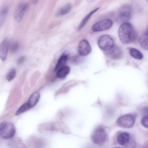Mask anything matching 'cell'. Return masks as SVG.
<instances>
[{
	"label": "cell",
	"instance_id": "7c38bea8",
	"mask_svg": "<svg viewBox=\"0 0 148 148\" xmlns=\"http://www.w3.org/2000/svg\"><path fill=\"white\" fill-rule=\"evenodd\" d=\"M131 136L127 132H122L117 136L116 138L117 142L121 145L126 146L130 141Z\"/></svg>",
	"mask_w": 148,
	"mask_h": 148
},
{
	"label": "cell",
	"instance_id": "3957f363",
	"mask_svg": "<svg viewBox=\"0 0 148 148\" xmlns=\"http://www.w3.org/2000/svg\"><path fill=\"white\" fill-rule=\"evenodd\" d=\"M136 116L134 114H127L122 115L116 121L117 125L126 128L132 127L135 123Z\"/></svg>",
	"mask_w": 148,
	"mask_h": 148
},
{
	"label": "cell",
	"instance_id": "4316f807",
	"mask_svg": "<svg viewBox=\"0 0 148 148\" xmlns=\"http://www.w3.org/2000/svg\"><path fill=\"white\" fill-rule=\"evenodd\" d=\"M25 57L24 56H22L20 57L18 60L17 62L20 64L23 63L24 61Z\"/></svg>",
	"mask_w": 148,
	"mask_h": 148
},
{
	"label": "cell",
	"instance_id": "6da1fadb",
	"mask_svg": "<svg viewBox=\"0 0 148 148\" xmlns=\"http://www.w3.org/2000/svg\"><path fill=\"white\" fill-rule=\"evenodd\" d=\"M119 38L121 41L127 44L134 41L137 37V35L130 23L126 22L122 23L118 31Z\"/></svg>",
	"mask_w": 148,
	"mask_h": 148
},
{
	"label": "cell",
	"instance_id": "484cf974",
	"mask_svg": "<svg viewBox=\"0 0 148 148\" xmlns=\"http://www.w3.org/2000/svg\"><path fill=\"white\" fill-rule=\"evenodd\" d=\"M141 111L145 115H148V106L143 107Z\"/></svg>",
	"mask_w": 148,
	"mask_h": 148
},
{
	"label": "cell",
	"instance_id": "5bb4252c",
	"mask_svg": "<svg viewBox=\"0 0 148 148\" xmlns=\"http://www.w3.org/2000/svg\"><path fill=\"white\" fill-rule=\"evenodd\" d=\"M68 58V55L63 53L58 59L54 68V71H56L61 68L65 66Z\"/></svg>",
	"mask_w": 148,
	"mask_h": 148
},
{
	"label": "cell",
	"instance_id": "603a6c76",
	"mask_svg": "<svg viewBox=\"0 0 148 148\" xmlns=\"http://www.w3.org/2000/svg\"><path fill=\"white\" fill-rule=\"evenodd\" d=\"M18 44L16 42L12 43L9 47L10 50L12 53H14L16 52L18 49Z\"/></svg>",
	"mask_w": 148,
	"mask_h": 148
},
{
	"label": "cell",
	"instance_id": "d4e9b609",
	"mask_svg": "<svg viewBox=\"0 0 148 148\" xmlns=\"http://www.w3.org/2000/svg\"><path fill=\"white\" fill-rule=\"evenodd\" d=\"M141 122L143 127L148 129V115H145L142 118Z\"/></svg>",
	"mask_w": 148,
	"mask_h": 148
},
{
	"label": "cell",
	"instance_id": "44dd1931",
	"mask_svg": "<svg viewBox=\"0 0 148 148\" xmlns=\"http://www.w3.org/2000/svg\"><path fill=\"white\" fill-rule=\"evenodd\" d=\"M30 109L27 102L23 104L17 110L15 115L17 116L21 114Z\"/></svg>",
	"mask_w": 148,
	"mask_h": 148
},
{
	"label": "cell",
	"instance_id": "cb8c5ba5",
	"mask_svg": "<svg viewBox=\"0 0 148 148\" xmlns=\"http://www.w3.org/2000/svg\"><path fill=\"white\" fill-rule=\"evenodd\" d=\"M136 141L133 136H131L130 140L126 145V148H134L136 145Z\"/></svg>",
	"mask_w": 148,
	"mask_h": 148
},
{
	"label": "cell",
	"instance_id": "5b68a950",
	"mask_svg": "<svg viewBox=\"0 0 148 148\" xmlns=\"http://www.w3.org/2000/svg\"><path fill=\"white\" fill-rule=\"evenodd\" d=\"M98 44L101 49L105 51H108L114 46L113 38L107 34L102 35L99 37Z\"/></svg>",
	"mask_w": 148,
	"mask_h": 148
},
{
	"label": "cell",
	"instance_id": "9a60e30c",
	"mask_svg": "<svg viewBox=\"0 0 148 148\" xmlns=\"http://www.w3.org/2000/svg\"><path fill=\"white\" fill-rule=\"evenodd\" d=\"M139 42L143 48L148 50V34L146 32L142 34L139 38Z\"/></svg>",
	"mask_w": 148,
	"mask_h": 148
},
{
	"label": "cell",
	"instance_id": "83f0119b",
	"mask_svg": "<svg viewBox=\"0 0 148 148\" xmlns=\"http://www.w3.org/2000/svg\"><path fill=\"white\" fill-rule=\"evenodd\" d=\"M115 148H121L119 147H116Z\"/></svg>",
	"mask_w": 148,
	"mask_h": 148
},
{
	"label": "cell",
	"instance_id": "ffe728a7",
	"mask_svg": "<svg viewBox=\"0 0 148 148\" xmlns=\"http://www.w3.org/2000/svg\"><path fill=\"white\" fill-rule=\"evenodd\" d=\"M8 12V7L6 5H4L2 7L0 11V25L4 22L6 18Z\"/></svg>",
	"mask_w": 148,
	"mask_h": 148
},
{
	"label": "cell",
	"instance_id": "8992f818",
	"mask_svg": "<svg viewBox=\"0 0 148 148\" xmlns=\"http://www.w3.org/2000/svg\"><path fill=\"white\" fill-rule=\"evenodd\" d=\"M131 8L130 6L128 5H124L121 8L118 20L119 22L122 23L127 22V21L131 17Z\"/></svg>",
	"mask_w": 148,
	"mask_h": 148
},
{
	"label": "cell",
	"instance_id": "2e32d148",
	"mask_svg": "<svg viewBox=\"0 0 148 148\" xmlns=\"http://www.w3.org/2000/svg\"><path fill=\"white\" fill-rule=\"evenodd\" d=\"M70 71V68L67 66H65L57 71V76L59 78H64L68 74Z\"/></svg>",
	"mask_w": 148,
	"mask_h": 148
},
{
	"label": "cell",
	"instance_id": "ac0fdd59",
	"mask_svg": "<svg viewBox=\"0 0 148 148\" xmlns=\"http://www.w3.org/2000/svg\"><path fill=\"white\" fill-rule=\"evenodd\" d=\"M71 8V5L68 3L64 5L60 8L57 12L56 15L57 16H61L65 15L68 13Z\"/></svg>",
	"mask_w": 148,
	"mask_h": 148
},
{
	"label": "cell",
	"instance_id": "f546056e",
	"mask_svg": "<svg viewBox=\"0 0 148 148\" xmlns=\"http://www.w3.org/2000/svg\"><path fill=\"white\" fill-rule=\"evenodd\" d=\"M147 1L148 2V0Z\"/></svg>",
	"mask_w": 148,
	"mask_h": 148
},
{
	"label": "cell",
	"instance_id": "4fadbf2b",
	"mask_svg": "<svg viewBox=\"0 0 148 148\" xmlns=\"http://www.w3.org/2000/svg\"><path fill=\"white\" fill-rule=\"evenodd\" d=\"M40 98L39 93L36 92L32 94L27 101L30 108L34 107Z\"/></svg>",
	"mask_w": 148,
	"mask_h": 148
},
{
	"label": "cell",
	"instance_id": "30bf717a",
	"mask_svg": "<svg viewBox=\"0 0 148 148\" xmlns=\"http://www.w3.org/2000/svg\"><path fill=\"white\" fill-rule=\"evenodd\" d=\"M108 51V56L113 59H121L123 57V56L122 50L117 46H114L112 48Z\"/></svg>",
	"mask_w": 148,
	"mask_h": 148
},
{
	"label": "cell",
	"instance_id": "d6986e66",
	"mask_svg": "<svg viewBox=\"0 0 148 148\" xmlns=\"http://www.w3.org/2000/svg\"><path fill=\"white\" fill-rule=\"evenodd\" d=\"M129 53L131 56L135 59L141 60L143 58V54L136 49L130 48L129 49Z\"/></svg>",
	"mask_w": 148,
	"mask_h": 148
},
{
	"label": "cell",
	"instance_id": "e0dca14e",
	"mask_svg": "<svg viewBox=\"0 0 148 148\" xmlns=\"http://www.w3.org/2000/svg\"><path fill=\"white\" fill-rule=\"evenodd\" d=\"M99 9V8H97L92 11L83 19L79 25L78 28V30H80L84 27L90 17L95 13Z\"/></svg>",
	"mask_w": 148,
	"mask_h": 148
},
{
	"label": "cell",
	"instance_id": "8fae6325",
	"mask_svg": "<svg viewBox=\"0 0 148 148\" xmlns=\"http://www.w3.org/2000/svg\"><path fill=\"white\" fill-rule=\"evenodd\" d=\"M9 46L8 40L6 38L1 42L0 45V57L3 61H5L7 58Z\"/></svg>",
	"mask_w": 148,
	"mask_h": 148
},
{
	"label": "cell",
	"instance_id": "f1b7e54d",
	"mask_svg": "<svg viewBox=\"0 0 148 148\" xmlns=\"http://www.w3.org/2000/svg\"><path fill=\"white\" fill-rule=\"evenodd\" d=\"M146 32L148 34V29Z\"/></svg>",
	"mask_w": 148,
	"mask_h": 148
},
{
	"label": "cell",
	"instance_id": "ba28073f",
	"mask_svg": "<svg viewBox=\"0 0 148 148\" xmlns=\"http://www.w3.org/2000/svg\"><path fill=\"white\" fill-rule=\"evenodd\" d=\"M27 4L22 2L18 4L14 11V16L16 21L20 22L22 20L27 7Z\"/></svg>",
	"mask_w": 148,
	"mask_h": 148
},
{
	"label": "cell",
	"instance_id": "7a4b0ae2",
	"mask_svg": "<svg viewBox=\"0 0 148 148\" xmlns=\"http://www.w3.org/2000/svg\"><path fill=\"white\" fill-rule=\"evenodd\" d=\"M91 139L95 144L101 145L104 143L108 139V135L105 128L99 126L94 130L91 135Z\"/></svg>",
	"mask_w": 148,
	"mask_h": 148
},
{
	"label": "cell",
	"instance_id": "7402d4cb",
	"mask_svg": "<svg viewBox=\"0 0 148 148\" xmlns=\"http://www.w3.org/2000/svg\"><path fill=\"white\" fill-rule=\"evenodd\" d=\"M16 75V71L14 69H10L7 73L6 78L8 81L12 80L15 77Z\"/></svg>",
	"mask_w": 148,
	"mask_h": 148
},
{
	"label": "cell",
	"instance_id": "52a82bcc",
	"mask_svg": "<svg viewBox=\"0 0 148 148\" xmlns=\"http://www.w3.org/2000/svg\"><path fill=\"white\" fill-rule=\"evenodd\" d=\"M113 25L112 21L109 19H105L95 23L92 27L94 32H101L108 29L111 28Z\"/></svg>",
	"mask_w": 148,
	"mask_h": 148
},
{
	"label": "cell",
	"instance_id": "9c48e42d",
	"mask_svg": "<svg viewBox=\"0 0 148 148\" xmlns=\"http://www.w3.org/2000/svg\"><path fill=\"white\" fill-rule=\"evenodd\" d=\"M91 47L88 42L86 40H83L79 43L78 47V51L81 55H87L91 52Z\"/></svg>",
	"mask_w": 148,
	"mask_h": 148
},
{
	"label": "cell",
	"instance_id": "277c9868",
	"mask_svg": "<svg viewBox=\"0 0 148 148\" xmlns=\"http://www.w3.org/2000/svg\"><path fill=\"white\" fill-rule=\"evenodd\" d=\"M16 132L14 125L11 123L3 122L0 124V134L4 139H9L14 136Z\"/></svg>",
	"mask_w": 148,
	"mask_h": 148
}]
</instances>
